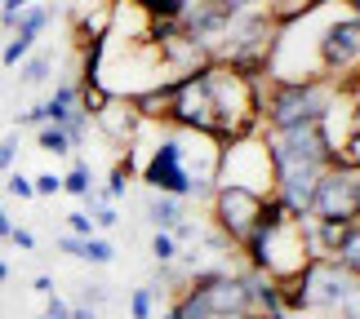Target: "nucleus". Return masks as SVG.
<instances>
[{
	"instance_id": "nucleus-22",
	"label": "nucleus",
	"mask_w": 360,
	"mask_h": 319,
	"mask_svg": "<svg viewBox=\"0 0 360 319\" xmlns=\"http://www.w3.org/2000/svg\"><path fill=\"white\" fill-rule=\"evenodd\" d=\"M129 315L134 319H151V315H156V288H134V293H129Z\"/></svg>"
},
{
	"instance_id": "nucleus-43",
	"label": "nucleus",
	"mask_w": 360,
	"mask_h": 319,
	"mask_svg": "<svg viewBox=\"0 0 360 319\" xmlns=\"http://www.w3.org/2000/svg\"><path fill=\"white\" fill-rule=\"evenodd\" d=\"M9 280V266H5V257H0V284H5Z\"/></svg>"
},
{
	"instance_id": "nucleus-1",
	"label": "nucleus",
	"mask_w": 360,
	"mask_h": 319,
	"mask_svg": "<svg viewBox=\"0 0 360 319\" xmlns=\"http://www.w3.org/2000/svg\"><path fill=\"white\" fill-rule=\"evenodd\" d=\"M334 85L329 80H258V116L262 133H285L302 124H321Z\"/></svg>"
},
{
	"instance_id": "nucleus-37",
	"label": "nucleus",
	"mask_w": 360,
	"mask_h": 319,
	"mask_svg": "<svg viewBox=\"0 0 360 319\" xmlns=\"http://www.w3.org/2000/svg\"><path fill=\"white\" fill-rule=\"evenodd\" d=\"M18 120H22V124H36V129H40V124H45V107H32V111H22Z\"/></svg>"
},
{
	"instance_id": "nucleus-35",
	"label": "nucleus",
	"mask_w": 360,
	"mask_h": 319,
	"mask_svg": "<svg viewBox=\"0 0 360 319\" xmlns=\"http://www.w3.org/2000/svg\"><path fill=\"white\" fill-rule=\"evenodd\" d=\"M103 297H107V293H103L98 284H85V297H80V306H94V311H98V306H103Z\"/></svg>"
},
{
	"instance_id": "nucleus-8",
	"label": "nucleus",
	"mask_w": 360,
	"mask_h": 319,
	"mask_svg": "<svg viewBox=\"0 0 360 319\" xmlns=\"http://www.w3.org/2000/svg\"><path fill=\"white\" fill-rule=\"evenodd\" d=\"M169 129H183V133H218V116H214V98L205 89L200 76H187L178 80V93H174V111H169Z\"/></svg>"
},
{
	"instance_id": "nucleus-25",
	"label": "nucleus",
	"mask_w": 360,
	"mask_h": 319,
	"mask_svg": "<svg viewBox=\"0 0 360 319\" xmlns=\"http://www.w3.org/2000/svg\"><path fill=\"white\" fill-rule=\"evenodd\" d=\"M191 5V0H143V9L151 13V18H178Z\"/></svg>"
},
{
	"instance_id": "nucleus-42",
	"label": "nucleus",
	"mask_w": 360,
	"mask_h": 319,
	"mask_svg": "<svg viewBox=\"0 0 360 319\" xmlns=\"http://www.w3.org/2000/svg\"><path fill=\"white\" fill-rule=\"evenodd\" d=\"M347 13H356V18H360V0H347Z\"/></svg>"
},
{
	"instance_id": "nucleus-7",
	"label": "nucleus",
	"mask_w": 360,
	"mask_h": 319,
	"mask_svg": "<svg viewBox=\"0 0 360 319\" xmlns=\"http://www.w3.org/2000/svg\"><path fill=\"white\" fill-rule=\"evenodd\" d=\"M138 173H143V182L156 191V196H196V182H191V173L183 169V151H178V133H160V142L151 147V156L138 164Z\"/></svg>"
},
{
	"instance_id": "nucleus-21",
	"label": "nucleus",
	"mask_w": 360,
	"mask_h": 319,
	"mask_svg": "<svg viewBox=\"0 0 360 319\" xmlns=\"http://www.w3.org/2000/svg\"><path fill=\"white\" fill-rule=\"evenodd\" d=\"M151 253H156V262H160V266H174L183 248H178V240H174L169 231H156V240H151Z\"/></svg>"
},
{
	"instance_id": "nucleus-39",
	"label": "nucleus",
	"mask_w": 360,
	"mask_h": 319,
	"mask_svg": "<svg viewBox=\"0 0 360 319\" xmlns=\"http://www.w3.org/2000/svg\"><path fill=\"white\" fill-rule=\"evenodd\" d=\"M227 5V13H240V9H254V5H262V0H223Z\"/></svg>"
},
{
	"instance_id": "nucleus-29",
	"label": "nucleus",
	"mask_w": 360,
	"mask_h": 319,
	"mask_svg": "<svg viewBox=\"0 0 360 319\" xmlns=\"http://www.w3.org/2000/svg\"><path fill=\"white\" fill-rule=\"evenodd\" d=\"M89 217H94V226H98V231H112L116 222H120V213L112 209V204H94V213H89Z\"/></svg>"
},
{
	"instance_id": "nucleus-16",
	"label": "nucleus",
	"mask_w": 360,
	"mask_h": 319,
	"mask_svg": "<svg viewBox=\"0 0 360 319\" xmlns=\"http://www.w3.org/2000/svg\"><path fill=\"white\" fill-rule=\"evenodd\" d=\"M18 72H22V85H45L49 72H53V58L49 53H27L18 62Z\"/></svg>"
},
{
	"instance_id": "nucleus-38",
	"label": "nucleus",
	"mask_w": 360,
	"mask_h": 319,
	"mask_svg": "<svg viewBox=\"0 0 360 319\" xmlns=\"http://www.w3.org/2000/svg\"><path fill=\"white\" fill-rule=\"evenodd\" d=\"M32 288H36L40 297H53V280H49V275H36V284H32Z\"/></svg>"
},
{
	"instance_id": "nucleus-17",
	"label": "nucleus",
	"mask_w": 360,
	"mask_h": 319,
	"mask_svg": "<svg viewBox=\"0 0 360 319\" xmlns=\"http://www.w3.org/2000/svg\"><path fill=\"white\" fill-rule=\"evenodd\" d=\"M36 142H40V151H49V156H72V137H67L63 129H58V124H40V137H36Z\"/></svg>"
},
{
	"instance_id": "nucleus-4",
	"label": "nucleus",
	"mask_w": 360,
	"mask_h": 319,
	"mask_svg": "<svg viewBox=\"0 0 360 319\" xmlns=\"http://www.w3.org/2000/svg\"><path fill=\"white\" fill-rule=\"evenodd\" d=\"M267 196H258V191H245V186H214L210 196V213H214V226L223 231V240L231 248H245V240L258 231L262 213H267Z\"/></svg>"
},
{
	"instance_id": "nucleus-33",
	"label": "nucleus",
	"mask_w": 360,
	"mask_h": 319,
	"mask_svg": "<svg viewBox=\"0 0 360 319\" xmlns=\"http://www.w3.org/2000/svg\"><path fill=\"white\" fill-rule=\"evenodd\" d=\"M80 248H85L80 235H63V240H58V253H67V257H80Z\"/></svg>"
},
{
	"instance_id": "nucleus-15",
	"label": "nucleus",
	"mask_w": 360,
	"mask_h": 319,
	"mask_svg": "<svg viewBox=\"0 0 360 319\" xmlns=\"http://www.w3.org/2000/svg\"><path fill=\"white\" fill-rule=\"evenodd\" d=\"M63 191H67V196H80V200H89V196H94V173H89V164H85V160H76L72 169H67Z\"/></svg>"
},
{
	"instance_id": "nucleus-40",
	"label": "nucleus",
	"mask_w": 360,
	"mask_h": 319,
	"mask_svg": "<svg viewBox=\"0 0 360 319\" xmlns=\"http://www.w3.org/2000/svg\"><path fill=\"white\" fill-rule=\"evenodd\" d=\"M13 235V222H9V213H5V204H0V240H9Z\"/></svg>"
},
{
	"instance_id": "nucleus-3",
	"label": "nucleus",
	"mask_w": 360,
	"mask_h": 319,
	"mask_svg": "<svg viewBox=\"0 0 360 319\" xmlns=\"http://www.w3.org/2000/svg\"><path fill=\"white\" fill-rule=\"evenodd\" d=\"M218 182L223 186H245L258 191V196H276V164H271V147L267 133H249L236 142L223 147V160H218Z\"/></svg>"
},
{
	"instance_id": "nucleus-41",
	"label": "nucleus",
	"mask_w": 360,
	"mask_h": 319,
	"mask_svg": "<svg viewBox=\"0 0 360 319\" xmlns=\"http://www.w3.org/2000/svg\"><path fill=\"white\" fill-rule=\"evenodd\" d=\"M72 319H98V311L94 306H72Z\"/></svg>"
},
{
	"instance_id": "nucleus-9",
	"label": "nucleus",
	"mask_w": 360,
	"mask_h": 319,
	"mask_svg": "<svg viewBox=\"0 0 360 319\" xmlns=\"http://www.w3.org/2000/svg\"><path fill=\"white\" fill-rule=\"evenodd\" d=\"M94 129H98L107 142H116L120 151L138 137V129H143V120H138V111L129 98H107V107L94 116Z\"/></svg>"
},
{
	"instance_id": "nucleus-10",
	"label": "nucleus",
	"mask_w": 360,
	"mask_h": 319,
	"mask_svg": "<svg viewBox=\"0 0 360 319\" xmlns=\"http://www.w3.org/2000/svg\"><path fill=\"white\" fill-rule=\"evenodd\" d=\"M174 93H178V80H160L143 93H134V111L143 124H169V111H174Z\"/></svg>"
},
{
	"instance_id": "nucleus-44",
	"label": "nucleus",
	"mask_w": 360,
	"mask_h": 319,
	"mask_svg": "<svg viewBox=\"0 0 360 319\" xmlns=\"http://www.w3.org/2000/svg\"><path fill=\"white\" fill-rule=\"evenodd\" d=\"M129 5H143V0H129Z\"/></svg>"
},
{
	"instance_id": "nucleus-13",
	"label": "nucleus",
	"mask_w": 360,
	"mask_h": 319,
	"mask_svg": "<svg viewBox=\"0 0 360 319\" xmlns=\"http://www.w3.org/2000/svg\"><path fill=\"white\" fill-rule=\"evenodd\" d=\"M40 107H45V124H63L72 111H80V102H76V80H63V85L53 89V98L40 102Z\"/></svg>"
},
{
	"instance_id": "nucleus-2",
	"label": "nucleus",
	"mask_w": 360,
	"mask_h": 319,
	"mask_svg": "<svg viewBox=\"0 0 360 319\" xmlns=\"http://www.w3.org/2000/svg\"><path fill=\"white\" fill-rule=\"evenodd\" d=\"M205 89L214 98V116H218V142H236V137L249 133H262V116H258V80L254 76H240L236 67L227 62H210L200 72Z\"/></svg>"
},
{
	"instance_id": "nucleus-30",
	"label": "nucleus",
	"mask_w": 360,
	"mask_h": 319,
	"mask_svg": "<svg viewBox=\"0 0 360 319\" xmlns=\"http://www.w3.org/2000/svg\"><path fill=\"white\" fill-rule=\"evenodd\" d=\"M13 156H18V133L0 137V173H9V169H13Z\"/></svg>"
},
{
	"instance_id": "nucleus-18",
	"label": "nucleus",
	"mask_w": 360,
	"mask_h": 319,
	"mask_svg": "<svg viewBox=\"0 0 360 319\" xmlns=\"http://www.w3.org/2000/svg\"><path fill=\"white\" fill-rule=\"evenodd\" d=\"M45 27H49V9L45 5H27V13H22V18L18 22H13V32H18V36H40V32H45Z\"/></svg>"
},
{
	"instance_id": "nucleus-24",
	"label": "nucleus",
	"mask_w": 360,
	"mask_h": 319,
	"mask_svg": "<svg viewBox=\"0 0 360 319\" xmlns=\"http://www.w3.org/2000/svg\"><path fill=\"white\" fill-rule=\"evenodd\" d=\"M129 173H134V169H129V160L120 156V160H116V169H112V177H107V200H120V196H124V186H129Z\"/></svg>"
},
{
	"instance_id": "nucleus-34",
	"label": "nucleus",
	"mask_w": 360,
	"mask_h": 319,
	"mask_svg": "<svg viewBox=\"0 0 360 319\" xmlns=\"http://www.w3.org/2000/svg\"><path fill=\"white\" fill-rule=\"evenodd\" d=\"M338 315H342V319H360V284L352 288V297L342 301V311H338Z\"/></svg>"
},
{
	"instance_id": "nucleus-20",
	"label": "nucleus",
	"mask_w": 360,
	"mask_h": 319,
	"mask_svg": "<svg viewBox=\"0 0 360 319\" xmlns=\"http://www.w3.org/2000/svg\"><path fill=\"white\" fill-rule=\"evenodd\" d=\"M32 49H36V40H32V36H18V32H13V36H9V45L0 49V62H5V67H18Z\"/></svg>"
},
{
	"instance_id": "nucleus-5",
	"label": "nucleus",
	"mask_w": 360,
	"mask_h": 319,
	"mask_svg": "<svg viewBox=\"0 0 360 319\" xmlns=\"http://www.w3.org/2000/svg\"><path fill=\"white\" fill-rule=\"evenodd\" d=\"M316 58H321V80L342 85L360 72V18L356 13H338L325 22L321 40H316Z\"/></svg>"
},
{
	"instance_id": "nucleus-19",
	"label": "nucleus",
	"mask_w": 360,
	"mask_h": 319,
	"mask_svg": "<svg viewBox=\"0 0 360 319\" xmlns=\"http://www.w3.org/2000/svg\"><path fill=\"white\" fill-rule=\"evenodd\" d=\"M116 257V248L103 240V235H89L85 248H80V262H94V266H107V262Z\"/></svg>"
},
{
	"instance_id": "nucleus-6",
	"label": "nucleus",
	"mask_w": 360,
	"mask_h": 319,
	"mask_svg": "<svg viewBox=\"0 0 360 319\" xmlns=\"http://www.w3.org/2000/svg\"><path fill=\"white\" fill-rule=\"evenodd\" d=\"M316 222H334V226H352L360 222V173H352L347 164H329L316 182L311 213Z\"/></svg>"
},
{
	"instance_id": "nucleus-23",
	"label": "nucleus",
	"mask_w": 360,
	"mask_h": 319,
	"mask_svg": "<svg viewBox=\"0 0 360 319\" xmlns=\"http://www.w3.org/2000/svg\"><path fill=\"white\" fill-rule=\"evenodd\" d=\"M338 160L347 164L352 173H360V116H356V124H352V133H347V142H342V151H338Z\"/></svg>"
},
{
	"instance_id": "nucleus-11",
	"label": "nucleus",
	"mask_w": 360,
	"mask_h": 319,
	"mask_svg": "<svg viewBox=\"0 0 360 319\" xmlns=\"http://www.w3.org/2000/svg\"><path fill=\"white\" fill-rule=\"evenodd\" d=\"M147 217H151V226H156V231H174L178 222L187 217V209H183V200H178V196H156V191H151Z\"/></svg>"
},
{
	"instance_id": "nucleus-26",
	"label": "nucleus",
	"mask_w": 360,
	"mask_h": 319,
	"mask_svg": "<svg viewBox=\"0 0 360 319\" xmlns=\"http://www.w3.org/2000/svg\"><path fill=\"white\" fill-rule=\"evenodd\" d=\"M27 5H32V0H0V27H5V32H13V22L27 13Z\"/></svg>"
},
{
	"instance_id": "nucleus-32",
	"label": "nucleus",
	"mask_w": 360,
	"mask_h": 319,
	"mask_svg": "<svg viewBox=\"0 0 360 319\" xmlns=\"http://www.w3.org/2000/svg\"><path fill=\"white\" fill-rule=\"evenodd\" d=\"M9 244H18L22 253H32V248H36V235H32V231H22V226H13V235H9Z\"/></svg>"
},
{
	"instance_id": "nucleus-28",
	"label": "nucleus",
	"mask_w": 360,
	"mask_h": 319,
	"mask_svg": "<svg viewBox=\"0 0 360 319\" xmlns=\"http://www.w3.org/2000/svg\"><path fill=\"white\" fill-rule=\"evenodd\" d=\"M67 231H72V235H80V240H89V235H94V217L89 213H67Z\"/></svg>"
},
{
	"instance_id": "nucleus-12",
	"label": "nucleus",
	"mask_w": 360,
	"mask_h": 319,
	"mask_svg": "<svg viewBox=\"0 0 360 319\" xmlns=\"http://www.w3.org/2000/svg\"><path fill=\"white\" fill-rule=\"evenodd\" d=\"M262 5H267V13L276 18V27H289V22L307 18V13H316V9L334 5V0H262Z\"/></svg>"
},
{
	"instance_id": "nucleus-31",
	"label": "nucleus",
	"mask_w": 360,
	"mask_h": 319,
	"mask_svg": "<svg viewBox=\"0 0 360 319\" xmlns=\"http://www.w3.org/2000/svg\"><path fill=\"white\" fill-rule=\"evenodd\" d=\"M32 186H36V196H58V191H63V177L58 173H40V177H32Z\"/></svg>"
},
{
	"instance_id": "nucleus-14",
	"label": "nucleus",
	"mask_w": 360,
	"mask_h": 319,
	"mask_svg": "<svg viewBox=\"0 0 360 319\" xmlns=\"http://www.w3.org/2000/svg\"><path fill=\"white\" fill-rule=\"evenodd\" d=\"M334 262L360 280V222H352V226L342 231V240H338V248H334Z\"/></svg>"
},
{
	"instance_id": "nucleus-27",
	"label": "nucleus",
	"mask_w": 360,
	"mask_h": 319,
	"mask_svg": "<svg viewBox=\"0 0 360 319\" xmlns=\"http://www.w3.org/2000/svg\"><path fill=\"white\" fill-rule=\"evenodd\" d=\"M5 186H9V196H18V200H32V196H36L32 177H27V173H13V169H9V182H5Z\"/></svg>"
},
{
	"instance_id": "nucleus-36",
	"label": "nucleus",
	"mask_w": 360,
	"mask_h": 319,
	"mask_svg": "<svg viewBox=\"0 0 360 319\" xmlns=\"http://www.w3.org/2000/svg\"><path fill=\"white\" fill-rule=\"evenodd\" d=\"M338 89H342V93H347V98H352V102L360 107V72H356L352 80H342V85H338Z\"/></svg>"
}]
</instances>
